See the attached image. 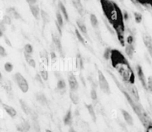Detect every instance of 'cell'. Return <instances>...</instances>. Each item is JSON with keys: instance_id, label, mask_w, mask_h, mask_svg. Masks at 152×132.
<instances>
[{"instance_id": "6da1fadb", "label": "cell", "mask_w": 152, "mask_h": 132, "mask_svg": "<svg viewBox=\"0 0 152 132\" xmlns=\"http://www.w3.org/2000/svg\"><path fill=\"white\" fill-rule=\"evenodd\" d=\"M102 9L109 24L117 35L120 44L125 46V25L124 14L116 3L111 0H99Z\"/></svg>"}, {"instance_id": "7a4b0ae2", "label": "cell", "mask_w": 152, "mask_h": 132, "mask_svg": "<svg viewBox=\"0 0 152 132\" xmlns=\"http://www.w3.org/2000/svg\"><path fill=\"white\" fill-rule=\"evenodd\" d=\"M110 60L111 66L117 71L124 83L134 84V71L121 52L117 49H112Z\"/></svg>"}, {"instance_id": "3957f363", "label": "cell", "mask_w": 152, "mask_h": 132, "mask_svg": "<svg viewBox=\"0 0 152 132\" xmlns=\"http://www.w3.org/2000/svg\"><path fill=\"white\" fill-rule=\"evenodd\" d=\"M109 75L113 79L115 84H116L118 88H119V90H120L121 92L123 93L124 96L126 100H127L128 103L132 108L135 114L137 115V117L139 118V120L142 124V125L146 128L149 124L152 123V121L151 120L150 117L144 110L143 107L139 103V102L134 101V100L132 99V97L128 93L125 86H123L119 81V80L115 76V74L113 73L110 72Z\"/></svg>"}, {"instance_id": "277c9868", "label": "cell", "mask_w": 152, "mask_h": 132, "mask_svg": "<svg viewBox=\"0 0 152 132\" xmlns=\"http://www.w3.org/2000/svg\"><path fill=\"white\" fill-rule=\"evenodd\" d=\"M97 74L99 84L101 90L107 95H109L111 93L110 86L105 75L100 70H99L97 71Z\"/></svg>"}, {"instance_id": "5b68a950", "label": "cell", "mask_w": 152, "mask_h": 132, "mask_svg": "<svg viewBox=\"0 0 152 132\" xmlns=\"http://www.w3.org/2000/svg\"><path fill=\"white\" fill-rule=\"evenodd\" d=\"M14 78L22 93H27L29 89V84L24 77L20 72H17L14 75Z\"/></svg>"}, {"instance_id": "8992f818", "label": "cell", "mask_w": 152, "mask_h": 132, "mask_svg": "<svg viewBox=\"0 0 152 132\" xmlns=\"http://www.w3.org/2000/svg\"><path fill=\"white\" fill-rule=\"evenodd\" d=\"M124 86L129 95H130L134 101L139 102L140 100V95L139 91L137 87L134 84H130L127 83H124Z\"/></svg>"}, {"instance_id": "52a82bcc", "label": "cell", "mask_w": 152, "mask_h": 132, "mask_svg": "<svg viewBox=\"0 0 152 132\" xmlns=\"http://www.w3.org/2000/svg\"><path fill=\"white\" fill-rule=\"evenodd\" d=\"M136 71L137 77L138 78L139 81H140L141 85L144 89L146 90L147 79H146V75L144 73L142 67L139 65H137L136 67Z\"/></svg>"}, {"instance_id": "ba28073f", "label": "cell", "mask_w": 152, "mask_h": 132, "mask_svg": "<svg viewBox=\"0 0 152 132\" xmlns=\"http://www.w3.org/2000/svg\"><path fill=\"white\" fill-rule=\"evenodd\" d=\"M143 44L146 46L151 57L152 58V38L148 34H144L142 36Z\"/></svg>"}, {"instance_id": "9c48e42d", "label": "cell", "mask_w": 152, "mask_h": 132, "mask_svg": "<svg viewBox=\"0 0 152 132\" xmlns=\"http://www.w3.org/2000/svg\"><path fill=\"white\" fill-rule=\"evenodd\" d=\"M68 82L71 91L76 92L78 88L79 85L76 78L73 73L71 72L69 74Z\"/></svg>"}, {"instance_id": "30bf717a", "label": "cell", "mask_w": 152, "mask_h": 132, "mask_svg": "<svg viewBox=\"0 0 152 132\" xmlns=\"http://www.w3.org/2000/svg\"><path fill=\"white\" fill-rule=\"evenodd\" d=\"M52 42L54 44V46L56 48V50L58 51V53H60V55L62 56H64L63 50H62V42L60 37L58 35L52 34Z\"/></svg>"}, {"instance_id": "8fae6325", "label": "cell", "mask_w": 152, "mask_h": 132, "mask_svg": "<svg viewBox=\"0 0 152 132\" xmlns=\"http://www.w3.org/2000/svg\"><path fill=\"white\" fill-rule=\"evenodd\" d=\"M7 15L13 19H15L16 20H19L22 18V17L20 15V13H18L17 11L13 7H10L7 8L6 10Z\"/></svg>"}, {"instance_id": "7c38bea8", "label": "cell", "mask_w": 152, "mask_h": 132, "mask_svg": "<svg viewBox=\"0 0 152 132\" xmlns=\"http://www.w3.org/2000/svg\"><path fill=\"white\" fill-rule=\"evenodd\" d=\"M125 52L127 57L132 59L134 56L135 52V44H126L125 45Z\"/></svg>"}, {"instance_id": "4fadbf2b", "label": "cell", "mask_w": 152, "mask_h": 132, "mask_svg": "<svg viewBox=\"0 0 152 132\" xmlns=\"http://www.w3.org/2000/svg\"><path fill=\"white\" fill-rule=\"evenodd\" d=\"M31 126L29 123L26 121H23L16 126L17 130L20 132H28Z\"/></svg>"}, {"instance_id": "5bb4252c", "label": "cell", "mask_w": 152, "mask_h": 132, "mask_svg": "<svg viewBox=\"0 0 152 132\" xmlns=\"http://www.w3.org/2000/svg\"><path fill=\"white\" fill-rule=\"evenodd\" d=\"M121 112L126 123L129 126H132L134 124V119L131 114L124 109L121 110Z\"/></svg>"}, {"instance_id": "9a60e30c", "label": "cell", "mask_w": 152, "mask_h": 132, "mask_svg": "<svg viewBox=\"0 0 152 132\" xmlns=\"http://www.w3.org/2000/svg\"><path fill=\"white\" fill-rule=\"evenodd\" d=\"M72 110H71V106H70L67 112L64 117V123L65 126H71L72 123Z\"/></svg>"}, {"instance_id": "2e32d148", "label": "cell", "mask_w": 152, "mask_h": 132, "mask_svg": "<svg viewBox=\"0 0 152 132\" xmlns=\"http://www.w3.org/2000/svg\"><path fill=\"white\" fill-rule=\"evenodd\" d=\"M29 9L31 11L32 15L36 19H39L41 11L40 10L39 7L37 5H29Z\"/></svg>"}, {"instance_id": "e0dca14e", "label": "cell", "mask_w": 152, "mask_h": 132, "mask_svg": "<svg viewBox=\"0 0 152 132\" xmlns=\"http://www.w3.org/2000/svg\"><path fill=\"white\" fill-rule=\"evenodd\" d=\"M73 4L78 13L83 16L85 14V9L80 0H73Z\"/></svg>"}, {"instance_id": "ac0fdd59", "label": "cell", "mask_w": 152, "mask_h": 132, "mask_svg": "<svg viewBox=\"0 0 152 132\" xmlns=\"http://www.w3.org/2000/svg\"><path fill=\"white\" fill-rule=\"evenodd\" d=\"M2 107L3 108H4V110L7 113L9 114L11 118H13L17 115V111L11 106L3 103L2 104Z\"/></svg>"}, {"instance_id": "d6986e66", "label": "cell", "mask_w": 152, "mask_h": 132, "mask_svg": "<svg viewBox=\"0 0 152 132\" xmlns=\"http://www.w3.org/2000/svg\"><path fill=\"white\" fill-rule=\"evenodd\" d=\"M85 105L87 110L88 111L89 114L90 115L91 118L94 122L97 121V116L95 112V110L93 107L92 105L91 104H85Z\"/></svg>"}, {"instance_id": "ffe728a7", "label": "cell", "mask_w": 152, "mask_h": 132, "mask_svg": "<svg viewBox=\"0 0 152 132\" xmlns=\"http://www.w3.org/2000/svg\"><path fill=\"white\" fill-rule=\"evenodd\" d=\"M36 99L40 104L42 105H46L48 104V100L45 95L42 93H38L36 94Z\"/></svg>"}, {"instance_id": "44dd1931", "label": "cell", "mask_w": 152, "mask_h": 132, "mask_svg": "<svg viewBox=\"0 0 152 132\" xmlns=\"http://www.w3.org/2000/svg\"><path fill=\"white\" fill-rule=\"evenodd\" d=\"M76 67L78 70L82 71L84 68L83 60L82 59V56L80 53H77L76 57Z\"/></svg>"}, {"instance_id": "7402d4cb", "label": "cell", "mask_w": 152, "mask_h": 132, "mask_svg": "<svg viewBox=\"0 0 152 132\" xmlns=\"http://www.w3.org/2000/svg\"><path fill=\"white\" fill-rule=\"evenodd\" d=\"M40 57L42 63L45 65L48 66L49 65V56L48 53L46 50H43L40 52Z\"/></svg>"}, {"instance_id": "603a6c76", "label": "cell", "mask_w": 152, "mask_h": 132, "mask_svg": "<svg viewBox=\"0 0 152 132\" xmlns=\"http://www.w3.org/2000/svg\"><path fill=\"white\" fill-rule=\"evenodd\" d=\"M24 55H25V59L29 65L32 68H35L36 62L35 60L33 58V57H32V55L25 53V52H24Z\"/></svg>"}, {"instance_id": "cb8c5ba5", "label": "cell", "mask_w": 152, "mask_h": 132, "mask_svg": "<svg viewBox=\"0 0 152 132\" xmlns=\"http://www.w3.org/2000/svg\"><path fill=\"white\" fill-rule=\"evenodd\" d=\"M58 5L60 8V10L62 11V13L64 15V18L65 19V20H66L67 21H69V15L67 11L66 7L64 6V5L63 4V3L60 1H59L58 3Z\"/></svg>"}, {"instance_id": "d4e9b609", "label": "cell", "mask_w": 152, "mask_h": 132, "mask_svg": "<svg viewBox=\"0 0 152 132\" xmlns=\"http://www.w3.org/2000/svg\"><path fill=\"white\" fill-rule=\"evenodd\" d=\"M40 15L42 18V21L43 23V27L46 26V24L49 23L50 21V18L48 13H46V11H44L43 10H41Z\"/></svg>"}, {"instance_id": "484cf974", "label": "cell", "mask_w": 152, "mask_h": 132, "mask_svg": "<svg viewBox=\"0 0 152 132\" xmlns=\"http://www.w3.org/2000/svg\"><path fill=\"white\" fill-rule=\"evenodd\" d=\"M76 24H77V27L79 28L81 32L84 35H87V27H86V26L84 22H83L82 20H77L76 21Z\"/></svg>"}, {"instance_id": "4316f807", "label": "cell", "mask_w": 152, "mask_h": 132, "mask_svg": "<svg viewBox=\"0 0 152 132\" xmlns=\"http://www.w3.org/2000/svg\"><path fill=\"white\" fill-rule=\"evenodd\" d=\"M69 96L71 101L73 102L74 104L77 105L79 103V97L75 91H72L70 90L69 93Z\"/></svg>"}, {"instance_id": "83f0119b", "label": "cell", "mask_w": 152, "mask_h": 132, "mask_svg": "<svg viewBox=\"0 0 152 132\" xmlns=\"http://www.w3.org/2000/svg\"><path fill=\"white\" fill-rule=\"evenodd\" d=\"M90 23L92 27L94 29H97L99 27V21L97 20V16L95 15V14H91L90 16Z\"/></svg>"}, {"instance_id": "f1b7e54d", "label": "cell", "mask_w": 152, "mask_h": 132, "mask_svg": "<svg viewBox=\"0 0 152 132\" xmlns=\"http://www.w3.org/2000/svg\"><path fill=\"white\" fill-rule=\"evenodd\" d=\"M20 103L23 112L27 114H30L31 112V109L29 107V106L27 105V104L22 99L20 100Z\"/></svg>"}, {"instance_id": "f546056e", "label": "cell", "mask_w": 152, "mask_h": 132, "mask_svg": "<svg viewBox=\"0 0 152 132\" xmlns=\"http://www.w3.org/2000/svg\"><path fill=\"white\" fill-rule=\"evenodd\" d=\"M66 87V83L64 81V80L62 79H58L57 83V88L58 90L62 91V90L65 89Z\"/></svg>"}, {"instance_id": "4dcf8cb0", "label": "cell", "mask_w": 152, "mask_h": 132, "mask_svg": "<svg viewBox=\"0 0 152 132\" xmlns=\"http://www.w3.org/2000/svg\"><path fill=\"white\" fill-rule=\"evenodd\" d=\"M40 75L42 77V79H43L44 81H48V79H49V73H48V71L46 70L44 68L43 66H42V68L40 69Z\"/></svg>"}, {"instance_id": "1f68e13d", "label": "cell", "mask_w": 152, "mask_h": 132, "mask_svg": "<svg viewBox=\"0 0 152 132\" xmlns=\"http://www.w3.org/2000/svg\"><path fill=\"white\" fill-rule=\"evenodd\" d=\"M139 4L152 8V0H136Z\"/></svg>"}, {"instance_id": "d6a6232c", "label": "cell", "mask_w": 152, "mask_h": 132, "mask_svg": "<svg viewBox=\"0 0 152 132\" xmlns=\"http://www.w3.org/2000/svg\"><path fill=\"white\" fill-rule=\"evenodd\" d=\"M134 20L137 23L139 24L142 22L143 19V17L141 15V13L139 12H134Z\"/></svg>"}, {"instance_id": "836d02e7", "label": "cell", "mask_w": 152, "mask_h": 132, "mask_svg": "<svg viewBox=\"0 0 152 132\" xmlns=\"http://www.w3.org/2000/svg\"><path fill=\"white\" fill-rule=\"evenodd\" d=\"M56 18H57V21H56L58 23V24L60 25V26L62 27L63 25H64V21H63V19H62V15H61V13H60V11H56Z\"/></svg>"}, {"instance_id": "e575fe53", "label": "cell", "mask_w": 152, "mask_h": 132, "mask_svg": "<svg viewBox=\"0 0 152 132\" xmlns=\"http://www.w3.org/2000/svg\"><path fill=\"white\" fill-rule=\"evenodd\" d=\"M75 34L77 37V39L79 40V42H81L82 44H83L84 46H86V44H85V41L84 39V38L83 37L81 34L80 33L79 31L77 29H75Z\"/></svg>"}, {"instance_id": "d590c367", "label": "cell", "mask_w": 152, "mask_h": 132, "mask_svg": "<svg viewBox=\"0 0 152 132\" xmlns=\"http://www.w3.org/2000/svg\"><path fill=\"white\" fill-rule=\"evenodd\" d=\"M111 50H112V49L110 48H107L105 50V51H104L103 54V57L107 60H110Z\"/></svg>"}, {"instance_id": "8d00e7d4", "label": "cell", "mask_w": 152, "mask_h": 132, "mask_svg": "<svg viewBox=\"0 0 152 132\" xmlns=\"http://www.w3.org/2000/svg\"><path fill=\"white\" fill-rule=\"evenodd\" d=\"M1 22L4 25H11V19L9 15H5L3 17V19L2 20Z\"/></svg>"}, {"instance_id": "74e56055", "label": "cell", "mask_w": 152, "mask_h": 132, "mask_svg": "<svg viewBox=\"0 0 152 132\" xmlns=\"http://www.w3.org/2000/svg\"><path fill=\"white\" fill-rule=\"evenodd\" d=\"M146 90L148 91V92L152 93V76L151 75L148 77L146 84Z\"/></svg>"}, {"instance_id": "f35d334b", "label": "cell", "mask_w": 152, "mask_h": 132, "mask_svg": "<svg viewBox=\"0 0 152 132\" xmlns=\"http://www.w3.org/2000/svg\"><path fill=\"white\" fill-rule=\"evenodd\" d=\"M24 52L25 53H27L29 54H31L32 55V54L33 52V48L32 46V45L30 44H25V47H24Z\"/></svg>"}, {"instance_id": "ab89813d", "label": "cell", "mask_w": 152, "mask_h": 132, "mask_svg": "<svg viewBox=\"0 0 152 132\" xmlns=\"http://www.w3.org/2000/svg\"><path fill=\"white\" fill-rule=\"evenodd\" d=\"M13 64L9 62H7L6 63H5L4 65V69L5 71L7 72H11V71H13Z\"/></svg>"}, {"instance_id": "60d3db41", "label": "cell", "mask_w": 152, "mask_h": 132, "mask_svg": "<svg viewBox=\"0 0 152 132\" xmlns=\"http://www.w3.org/2000/svg\"><path fill=\"white\" fill-rule=\"evenodd\" d=\"M90 97L93 100H97V93L96 91V90L94 88H92L90 91Z\"/></svg>"}, {"instance_id": "b9f144b4", "label": "cell", "mask_w": 152, "mask_h": 132, "mask_svg": "<svg viewBox=\"0 0 152 132\" xmlns=\"http://www.w3.org/2000/svg\"><path fill=\"white\" fill-rule=\"evenodd\" d=\"M7 52L6 50L3 46H0V55L2 57H5L7 56Z\"/></svg>"}, {"instance_id": "7bdbcfd3", "label": "cell", "mask_w": 152, "mask_h": 132, "mask_svg": "<svg viewBox=\"0 0 152 132\" xmlns=\"http://www.w3.org/2000/svg\"><path fill=\"white\" fill-rule=\"evenodd\" d=\"M4 88L5 89V90H6L7 91H11V82L8 81L6 82L4 85Z\"/></svg>"}, {"instance_id": "ee69618b", "label": "cell", "mask_w": 152, "mask_h": 132, "mask_svg": "<svg viewBox=\"0 0 152 132\" xmlns=\"http://www.w3.org/2000/svg\"><path fill=\"white\" fill-rule=\"evenodd\" d=\"M130 1L132 2V4L134 5V6L137 7L138 9H139L140 11H141V9H142L141 5L139 4L136 0H130Z\"/></svg>"}, {"instance_id": "f6af8a7d", "label": "cell", "mask_w": 152, "mask_h": 132, "mask_svg": "<svg viewBox=\"0 0 152 132\" xmlns=\"http://www.w3.org/2000/svg\"><path fill=\"white\" fill-rule=\"evenodd\" d=\"M51 62L52 64H54L56 61V55L54 52H52L51 53Z\"/></svg>"}, {"instance_id": "bcb514c9", "label": "cell", "mask_w": 152, "mask_h": 132, "mask_svg": "<svg viewBox=\"0 0 152 132\" xmlns=\"http://www.w3.org/2000/svg\"><path fill=\"white\" fill-rule=\"evenodd\" d=\"M35 79L37 81H38L40 83H41V84H43V83L42 81V78L41 77V75L39 74H36V75H35Z\"/></svg>"}, {"instance_id": "7dc6e473", "label": "cell", "mask_w": 152, "mask_h": 132, "mask_svg": "<svg viewBox=\"0 0 152 132\" xmlns=\"http://www.w3.org/2000/svg\"><path fill=\"white\" fill-rule=\"evenodd\" d=\"M55 25L56 26V28L57 29L58 32L59 33L60 36H62V27L60 26V25L58 24L57 21H55Z\"/></svg>"}, {"instance_id": "c3c4849f", "label": "cell", "mask_w": 152, "mask_h": 132, "mask_svg": "<svg viewBox=\"0 0 152 132\" xmlns=\"http://www.w3.org/2000/svg\"><path fill=\"white\" fill-rule=\"evenodd\" d=\"M4 40L5 42V43L8 46H11V47L12 46V44H11V41H10L9 39H8V38L7 37H6V36L5 37Z\"/></svg>"}, {"instance_id": "681fc988", "label": "cell", "mask_w": 152, "mask_h": 132, "mask_svg": "<svg viewBox=\"0 0 152 132\" xmlns=\"http://www.w3.org/2000/svg\"><path fill=\"white\" fill-rule=\"evenodd\" d=\"M26 1L29 4V5H35L37 2V0H26Z\"/></svg>"}, {"instance_id": "f907efd6", "label": "cell", "mask_w": 152, "mask_h": 132, "mask_svg": "<svg viewBox=\"0 0 152 132\" xmlns=\"http://www.w3.org/2000/svg\"><path fill=\"white\" fill-rule=\"evenodd\" d=\"M146 132H152V123L149 124L146 128Z\"/></svg>"}, {"instance_id": "816d5d0a", "label": "cell", "mask_w": 152, "mask_h": 132, "mask_svg": "<svg viewBox=\"0 0 152 132\" xmlns=\"http://www.w3.org/2000/svg\"><path fill=\"white\" fill-rule=\"evenodd\" d=\"M69 132H77L73 128H70L69 130Z\"/></svg>"}, {"instance_id": "f5cc1de1", "label": "cell", "mask_w": 152, "mask_h": 132, "mask_svg": "<svg viewBox=\"0 0 152 132\" xmlns=\"http://www.w3.org/2000/svg\"><path fill=\"white\" fill-rule=\"evenodd\" d=\"M46 132H52L50 130H46Z\"/></svg>"}, {"instance_id": "db71d44e", "label": "cell", "mask_w": 152, "mask_h": 132, "mask_svg": "<svg viewBox=\"0 0 152 132\" xmlns=\"http://www.w3.org/2000/svg\"><path fill=\"white\" fill-rule=\"evenodd\" d=\"M119 1H120V2L123 3V2L124 1V0H119Z\"/></svg>"}, {"instance_id": "11a10c76", "label": "cell", "mask_w": 152, "mask_h": 132, "mask_svg": "<svg viewBox=\"0 0 152 132\" xmlns=\"http://www.w3.org/2000/svg\"><path fill=\"white\" fill-rule=\"evenodd\" d=\"M55 1H56V0H53V3L55 2Z\"/></svg>"}, {"instance_id": "9f6ffc18", "label": "cell", "mask_w": 152, "mask_h": 132, "mask_svg": "<svg viewBox=\"0 0 152 132\" xmlns=\"http://www.w3.org/2000/svg\"></svg>"}]
</instances>
